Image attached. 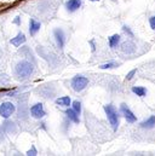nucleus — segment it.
<instances>
[{"mask_svg": "<svg viewBox=\"0 0 155 156\" xmlns=\"http://www.w3.org/2000/svg\"><path fill=\"white\" fill-rule=\"evenodd\" d=\"M80 6H81V0H68L67 4H66L67 10L70 11V12H73V11L78 10Z\"/></svg>", "mask_w": 155, "mask_h": 156, "instance_id": "obj_8", "label": "nucleus"}, {"mask_svg": "<svg viewBox=\"0 0 155 156\" xmlns=\"http://www.w3.org/2000/svg\"><path fill=\"white\" fill-rule=\"evenodd\" d=\"M136 72H137L136 69H133V70H131V72H130V73L127 74V76H126V79H127V80H131V79L133 78V75L136 74Z\"/></svg>", "mask_w": 155, "mask_h": 156, "instance_id": "obj_21", "label": "nucleus"}, {"mask_svg": "<svg viewBox=\"0 0 155 156\" xmlns=\"http://www.w3.org/2000/svg\"><path fill=\"white\" fill-rule=\"evenodd\" d=\"M119 42H120V35H119V34H114V35H112V37L109 38V46H110L112 48L116 47Z\"/></svg>", "mask_w": 155, "mask_h": 156, "instance_id": "obj_16", "label": "nucleus"}, {"mask_svg": "<svg viewBox=\"0 0 155 156\" xmlns=\"http://www.w3.org/2000/svg\"><path fill=\"white\" fill-rule=\"evenodd\" d=\"M141 126L143 127V128H153L155 126V116H150L148 120H146V121H143L142 123H141Z\"/></svg>", "mask_w": 155, "mask_h": 156, "instance_id": "obj_14", "label": "nucleus"}, {"mask_svg": "<svg viewBox=\"0 0 155 156\" xmlns=\"http://www.w3.org/2000/svg\"><path fill=\"white\" fill-rule=\"evenodd\" d=\"M66 115L68 116L69 120H72V121H73V122H75V123H79V122H80L79 114H78L74 109H68V110H66Z\"/></svg>", "mask_w": 155, "mask_h": 156, "instance_id": "obj_11", "label": "nucleus"}, {"mask_svg": "<svg viewBox=\"0 0 155 156\" xmlns=\"http://www.w3.org/2000/svg\"><path fill=\"white\" fill-rule=\"evenodd\" d=\"M56 104L57 105H61V107H69L70 105V98L68 96L61 97V98L56 99Z\"/></svg>", "mask_w": 155, "mask_h": 156, "instance_id": "obj_13", "label": "nucleus"}, {"mask_svg": "<svg viewBox=\"0 0 155 156\" xmlns=\"http://www.w3.org/2000/svg\"><path fill=\"white\" fill-rule=\"evenodd\" d=\"M149 24H150L152 29H155V16H153V17L149 18Z\"/></svg>", "mask_w": 155, "mask_h": 156, "instance_id": "obj_20", "label": "nucleus"}, {"mask_svg": "<svg viewBox=\"0 0 155 156\" xmlns=\"http://www.w3.org/2000/svg\"><path fill=\"white\" fill-rule=\"evenodd\" d=\"M119 64H116L115 62H109V63H106V64H102L101 66V69H108V68H114L117 67Z\"/></svg>", "mask_w": 155, "mask_h": 156, "instance_id": "obj_18", "label": "nucleus"}, {"mask_svg": "<svg viewBox=\"0 0 155 156\" xmlns=\"http://www.w3.org/2000/svg\"><path fill=\"white\" fill-rule=\"evenodd\" d=\"M15 23H16V24H18V23H20V17H16V20H15Z\"/></svg>", "mask_w": 155, "mask_h": 156, "instance_id": "obj_22", "label": "nucleus"}, {"mask_svg": "<svg viewBox=\"0 0 155 156\" xmlns=\"http://www.w3.org/2000/svg\"><path fill=\"white\" fill-rule=\"evenodd\" d=\"M34 73V67L28 61H21L15 68V74L18 80H26Z\"/></svg>", "mask_w": 155, "mask_h": 156, "instance_id": "obj_1", "label": "nucleus"}, {"mask_svg": "<svg viewBox=\"0 0 155 156\" xmlns=\"http://www.w3.org/2000/svg\"><path fill=\"white\" fill-rule=\"evenodd\" d=\"M87 85H88V79L86 76H82V75H77L72 80V87L77 92L82 91Z\"/></svg>", "mask_w": 155, "mask_h": 156, "instance_id": "obj_3", "label": "nucleus"}, {"mask_svg": "<svg viewBox=\"0 0 155 156\" xmlns=\"http://www.w3.org/2000/svg\"><path fill=\"white\" fill-rule=\"evenodd\" d=\"M15 110H16V107H15L13 103L4 102L0 105V116L4 117V119H7V117H10L15 113Z\"/></svg>", "mask_w": 155, "mask_h": 156, "instance_id": "obj_4", "label": "nucleus"}, {"mask_svg": "<svg viewBox=\"0 0 155 156\" xmlns=\"http://www.w3.org/2000/svg\"><path fill=\"white\" fill-rule=\"evenodd\" d=\"M91 1H98V0H91Z\"/></svg>", "mask_w": 155, "mask_h": 156, "instance_id": "obj_23", "label": "nucleus"}, {"mask_svg": "<svg viewBox=\"0 0 155 156\" xmlns=\"http://www.w3.org/2000/svg\"><path fill=\"white\" fill-rule=\"evenodd\" d=\"M121 50H122V52L130 55V53L135 52V45H133L132 42H130V41H126V42H124V44L121 45Z\"/></svg>", "mask_w": 155, "mask_h": 156, "instance_id": "obj_12", "label": "nucleus"}, {"mask_svg": "<svg viewBox=\"0 0 155 156\" xmlns=\"http://www.w3.org/2000/svg\"><path fill=\"white\" fill-rule=\"evenodd\" d=\"M132 92L135 94L139 96V97H144L146 93H147V90H146V87H142V86H133L132 87Z\"/></svg>", "mask_w": 155, "mask_h": 156, "instance_id": "obj_15", "label": "nucleus"}, {"mask_svg": "<svg viewBox=\"0 0 155 156\" xmlns=\"http://www.w3.org/2000/svg\"><path fill=\"white\" fill-rule=\"evenodd\" d=\"M31 114H32V116L35 117V119H41V117H44L46 115V113H45V110H44V105H42L41 103L34 104V105L31 108Z\"/></svg>", "mask_w": 155, "mask_h": 156, "instance_id": "obj_5", "label": "nucleus"}, {"mask_svg": "<svg viewBox=\"0 0 155 156\" xmlns=\"http://www.w3.org/2000/svg\"><path fill=\"white\" fill-rule=\"evenodd\" d=\"M73 109L77 112L78 114L81 113V103H80L79 101H74V102H73Z\"/></svg>", "mask_w": 155, "mask_h": 156, "instance_id": "obj_17", "label": "nucleus"}, {"mask_svg": "<svg viewBox=\"0 0 155 156\" xmlns=\"http://www.w3.org/2000/svg\"><path fill=\"white\" fill-rule=\"evenodd\" d=\"M24 42H26V35L23 33H18L13 39H11V44L15 46H21Z\"/></svg>", "mask_w": 155, "mask_h": 156, "instance_id": "obj_10", "label": "nucleus"}, {"mask_svg": "<svg viewBox=\"0 0 155 156\" xmlns=\"http://www.w3.org/2000/svg\"><path fill=\"white\" fill-rule=\"evenodd\" d=\"M27 155H32V156H35V155H38V151H37V149H35V147H34V145H33V147H32V149H31V150H28V151H27Z\"/></svg>", "mask_w": 155, "mask_h": 156, "instance_id": "obj_19", "label": "nucleus"}, {"mask_svg": "<svg viewBox=\"0 0 155 156\" xmlns=\"http://www.w3.org/2000/svg\"><path fill=\"white\" fill-rule=\"evenodd\" d=\"M120 112L124 114V116L125 119L127 120V122H130V123H133V122H136L137 121V117L136 115L127 108V105L126 104H121V107H120Z\"/></svg>", "mask_w": 155, "mask_h": 156, "instance_id": "obj_6", "label": "nucleus"}, {"mask_svg": "<svg viewBox=\"0 0 155 156\" xmlns=\"http://www.w3.org/2000/svg\"><path fill=\"white\" fill-rule=\"evenodd\" d=\"M53 35H55V38H56L58 47H59V48H63V46H64V33H63V30L59 29V28H56V29L53 30Z\"/></svg>", "mask_w": 155, "mask_h": 156, "instance_id": "obj_7", "label": "nucleus"}, {"mask_svg": "<svg viewBox=\"0 0 155 156\" xmlns=\"http://www.w3.org/2000/svg\"><path fill=\"white\" fill-rule=\"evenodd\" d=\"M40 27H41L40 22H37L35 20L32 18L29 21V33H31V35H35L38 33V30L40 29Z\"/></svg>", "mask_w": 155, "mask_h": 156, "instance_id": "obj_9", "label": "nucleus"}, {"mask_svg": "<svg viewBox=\"0 0 155 156\" xmlns=\"http://www.w3.org/2000/svg\"><path fill=\"white\" fill-rule=\"evenodd\" d=\"M104 112H106V115L108 117L113 129L116 131L117 127H119V115H117V112L115 110L114 105L113 104H107L104 105Z\"/></svg>", "mask_w": 155, "mask_h": 156, "instance_id": "obj_2", "label": "nucleus"}]
</instances>
